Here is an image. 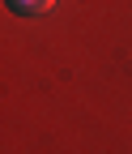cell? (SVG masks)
I'll return each mask as SVG.
<instances>
[{
  "mask_svg": "<svg viewBox=\"0 0 132 154\" xmlns=\"http://www.w3.org/2000/svg\"><path fill=\"white\" fill-rule=\"evenodd\" d=\"M51 5H55V0H9V9L22 13V17H39V13H47Z\"/></svg>",
  "mask_w": 132,
  "mask_h": 154,
  "instance_id": "6da1fadb",
  "label": "cell"
}]
</instances>
